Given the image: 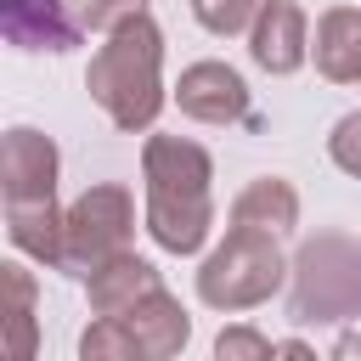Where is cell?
Wrapping results in <instances>:
<instances>
[{"label":"cell","mask_w":361,"mask_h":361,"mask_svg":"<svg viewBox=\"0 0 361 361\" xmlns=\"http://www.w3.org/2000/svg\"><path fill=\"white\" fill-rule=\"evenodd\" d=\"M141 180H147V231L164 254H197L214 231V164L197 141L180 135H147L141 147Z\"/></svg>","instance_id":"6da1fadb"},{"label":"cell","mask_w":361,"mask_h":361,"mask_svg":"<svg viewBox=\"0 0 361 361\" xmlns=\"http://www.w3.org/2000/svg\"><path fill=\"white\" fill-rule=\"evenodd\" d=\"M85 90L130 135L158 124V113H164V28L152 23V11H135L107 34V45L90 56Z\"/></svg>","instance_id":"7a4b0ae2"},{"label":"cell","mask_w":361,"mask_h":361,"mask_svg":"<svg viewBox=\"0 0 361 361\" xmlns=\"http://www.w3.org/2000/svg\"><path fill=\"white\" fill-rule=\"evenodd\" d=\"M288 316L299 327H316V322H361V248L344 231H316L293 254Z\"/></svg>","instance_id":"3957f363"},{"label":"cell","mask_w":361,"mask_h":361,"mask_svg":"<svg viewBox=\"0 0 361 361\" xmlns=\"http://www.w3.org/2000/svg\"><path fill=\"white\" fill-rule=\"evenodd\" d=\"M293 276V265L282 259L276 237L271 231H254V226H231L226 243L203 259L197 271V299L209 310H254L265 305L282 282Z\"/></svg>","instance_id":"277c9868"},{"label":"cell","mask_w":361,"mask_h":361,"mask_svg":"<svg viewBox=\"0 0 361 361\" xmlns=\"http://www.w3.org/2000/svg\"><path fill=\"white\" fill-rule=\"evenodd\" d=\"M130 237H135V197L118 180H102V186L79 192L62 209V259H56V271L90 276L107 259L130 254Z\"/></svg>","instance_id":"5b68a950"},{"label":"cell","mask_w":361,"mask_h":361,"mask_svg":"<svg viewBox=\"0 0 361 361\" xmlns=\"http://www.w3.org/2000/svg\"><path fill=\"white\" fill-rule=\"evenodd\" d=\"M56 175H62V152L51 135L11 124L0 141V197L6 209H34V203H56Z\"/></svg>","instance_id":"8992f818"},{"label":"cell","mask_w":361,"mask_h":361,"mask_svg":"<svg viewBox=\"0 0 361 361\" xmlns=\"http://www.w3.org/2000/svg\"><path fill=\"white\" fill-rule=\"evenodd\" d=\"M248 56L265 68V73H299L305 56H310V23L293 0H265L254 28H248Z\"/></svg>","instance_id":"52a82bcc"},{"label":"cell","mask_w":361,"mask_h":361,"mask_svg":"<svg viewBox=\"0 0 361 361\" xmlns=\"http://www.w3.org/2000/svg\"><path fill=\"white\" fill-rule=\"evenodd\" d=\"M175 102L197 124H237L248 113V85L226 62H192L180 73V85H175Z\"/></svg>","instance_id":"ba28073f"},{"label":"cell","mask_w":361,"mask_h":361,"mask_svg":"<svg viewBox=\"0 0 361 361\" xmlns=\"http://www.w3.org/2000/svg\"><path fill=\"white\" fill-rule=\"evenodd\" d=\"M0 34L17 51H73L85 28L68 0H0Z\"/></svg>","instance_id":"9c48e42d"},{"label":"cell","mask_w":361,"mask_h":361,"mask_svg":"<svg viewBox=\"0 0 361 361\" xmlns=\"http://www.w3.org/2000/svg\"><path fill=\"white\" fill-rule=\"evenodd\" d=\"M118 322H124L130 338L141 344V361H169V355H180L186 338H192V316L180 310V299H175L169 288H152V293H147L141 305H130Z\"/></svg>","instance_id":"30bf717a"},{"label":"cell","mask_w":361,"mask_h":361,"mask_svg":"<svg viewBox=\"0 0 361 361\" xmlns=\"http://www.w3.org/2000/svg\"><path fill=\"white\" fill-rule=\"evenodd\" d=\"M316 73L333 85H361V11L355 6H327L316 17Z\"/></svg>","instance_id":"8fae6325"},{"label":"cell","mask_w":361,"mask_h":361,"mask_svg":"<svg viewBox=\"0 0 361 361\" xmlns=\"http://www.w3.org/2000/svg\"><path fill=\"white\" fill-rule=\"evenodd\" d=\"M152 288H164V276H158V265H147L141 254H118V259H107L102 271L85 276V293H90V310H96V316H124V310L141 305Z\"/></svg>","instance_id":"7c38bea8"},{"label":"cell","mask_w":361,"mask_h":361,"mask_svg":"<svg viewBox=\"0 0 361 361\" xmlns=\"http://www.w3.org/2000/svg\"><path fill=\"white\" fill-rule=\"evenodd\" d=\"M231 226H254V231H271V237H288L299 226V192L282 180V175H259L237 192L231 203Z\"/></svg>","instance_id":"4fadbf2b"},{"label":"cell","mask_w":361,"mask_h":361,"mask_svg":"<svg viewBox=\"0 0 361 361\" xmlns=\"http://www.w3.org/2000/svg\"><path fill=\"white\" fill-rule=\"evenodd\" d=\"M0 276H6V350H11V361H28L34 355V276L11 259V265H0Z\"/></svg>","instance_id":"5bb4252c"},{"label":"cell","mask_w":361,"mask_h":361,"mask_svg":"<svg viewBox=\"0 0 361 361\" xmlns=\"http://www.w3.org/2000/svg\"><path fill=\"white\" fill-rule=\"evenodd\" d=\"M79 355L85 361H141V344L130 338V327L118 316H96L79 338Z\"/></svg>","instance_id":"9a60e30c"},{"label":"cell","mask_w":361,"mask_h":361,"mask_svg":"<svg viewBox=\"0 0 361 361\" xmlns=\"http://www.w3.org/2000/svg\"><path fill=\"white\" fill-rule=\"evenodd\" d=\"M259 6L265 0H192V17L209 28V34H220V39H231V34H243V28H254V17H259Z\"/></svg>","instance_id":"2e32d148"},{"label":"cell","mask_w":361,"mask_h":361,"mask_svg":"<svg viewBox=\"0 0 361 361\" xmlns=\"http://www.w3.org/2000/svg\"><path fill=\"white\" fill-rule=\"evenodd\" d=\"M68 6H73L79 28H90V34H113L124 17L147 11V0H68Z\"/></svg>","instance_id":"e0dca14e"},{"label":"cell","mask_w":361,"mask_h":361,"mask_svg":"<svg viewBox=\"0 0 361 361\" xmlns=\"http://www.w3.org/2000/svg\"><path fill=\"white\" fill-rule=\"evenodd\" d=\"M214 355H220V361H271L276 344H271L265 333H254V327H226V333L214 338Z\"/></svg>","instance_id":"ac0fdd59"},{"label":"cell","mask_w":361,"mask_h":361,"mask_svg":"<svg viewBox=\"0 0 361 361\" xmlns=\"http://www.w3.org/2000/svg\"><path fill=\"white\" fill-rule=\"evenodd\" d=\"M327 152H333V164H338L344 175H355V180H361V113H344V118L333 124Z\"/></svg>","instance_id":"d6986e66"}]
</instances>
